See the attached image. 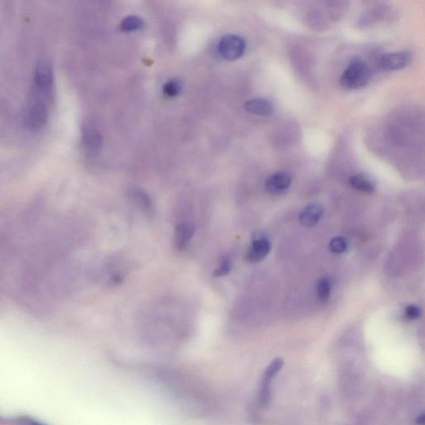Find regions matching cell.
Returning a JSON list of instances; mask_svg holds the SVG:
<instances>
[{"instance_id": "cell-21", "label": "cell", "mask_w": 425, "mask_h": 425, "mask_svg": "<svg viewBox=\"0 0 425 425\" xmlns=\"http://www.w3.org/2000/svg\"><path fill=\"white\" fill-rule=\"evenodd\" d=\"M415 423L417 425H424V415L421 414L418 417H417Z\"/></svg>"}, {"instance_id": "cell-13", "label": "cell", "mask_w": 425, "mask_h": 425, "mask_svg": "<svg viewBox=\"0 0 425 425\" xmlns=\"http://www.w3.org/2000/svg\"><path fill=\"white\" fill-rule=\"evenodd\" d=\"M350 184L356 191L367 193V194H371L375 191V184L367 176L363 175H356L351 177Z\"/></svg>"}, {"instance_id": "cell-10", "label": "cell", "mask_w": 425, "mask_h": 425, "mask_svg": "<svg viewBox=\"0 0 425 425\" xmlns=\"http://www.w3.org/2000/svg\"><path fill=\"white\" fill-rule=\"evenodd\" d=\"M324 215V208L320 204H312L303 208L299 220L303 226L313 227L320 221Z\"/></svg>"}, {"instance_id": "cell-11", "label": "cell", "mask_w": 425, "mask_h": 425, "mask_svg": "<svg viewBox=\"0 0 425 425\" xmlns=\"http://www.w3.org/2000/svg\"><path fill=\"white\" fill-rule=\"evenodd\" d=\"M195 227L192 224L184 223L176 227L175 245L177 249L182 250L186 247L195 234Z\"/></svg>"}, {"instance_id": "cell-15", "label": "cell", "mask_w": 425, "mask_h": 425, "mask_svg": "<svg viewBox=\"0 0 425 425\" xmlns=\"http://www.w3.org/2000/svg\"><path fill=\"white\" fill-rule=\"evenodd\" d=\"M317 293L320 301L326 302L328 300L330 294V282L328 278H322L318 281Z\"/></svg>"}, {"instance_id": "cell-4", "label": "cell", "mask_w": 425, "mask_h": 425, "mask_svg": "<svg viewBox=\"0 0 425 425\" xmlns=\"http://www.w3.org/2000/svg\"><path fill=\"white\" fill-rule=\"evenodd\" d=\"M284 361L281 357L275 358L271 363L267 365L265 373H263L260 389L258 391V401L263 407L269 405L271 401V383L276 377L278 372H280L283 367Z\"/></svg>"}, {"instance_id": "cell-22", "label": "cell", "mask_w": 425, "mask_h": 425, "mask_svg": "<svg viewBox=\"0 0 425 425\" xmlns=\"http://www.w3.org/2000/svg\"><path fill=\"white\" fill-rule=\"evenodd\" d=\"M23 425H46V424H43L42 423L37 422V421L30 420V421H27V422L25 423Z\"/></svg>"}, {"instance_id": "cell-16", "label": "cell", "mask_w": 425, "mask_h": 425, "mask_svg": "<svg viewBox=\"0 0 425 425\" xmlns=\"http://www.w3.org/2000/svg\"><path fill=\"white\" fill-rule=\"evenodd\" d=\"M162 90L165 96L174 97L179 95L181 90H182V85H181V82L179 80H171L165 82Z\"/></svg>"}, {"instance_id": "cell-3", "label": "cell", "mask_w": 425, "mask_h": 425, "mask_svg": "<svg viewBox=\"0 0 425 425\" xmlns=\"http://www.w3.org/2000/svg\"><path fill=\"white\" fill-rule=\"evenodd\" d=\"M48 102L32 96L25 113V123L32 131H38L45 127L49 119Z\"/></svg>"}, {"instance_id": "cell-6", "label": "cell", "mask_w": 425, "mask_h": 425, "mask_svg": "<svg viewBox=\"0 0 425 425\" xmlns=\"http://www.w3.org/2000/svg\"><path fill=\"white\" fill-rule=\"evenodd\" d=\"M411 55L406 52H393L383 55L380 60V68L385 71H397L411 64Z\"/></svg>"}, {"instance_id": "cell-1", "label": "cell", "mask_w": 425, "mask_h": 425, "mask_svg": "<svg viewBox=\"0 0 425 425\" xmlns=\"http://www.w3.org/2000/svg\"><path fill=\"white\" fill-rule=\"evenodd\" d=\"M33 96L51 104L54 96V74L48 62H39L35 70Z\"/></svg>"}, {"instance_id": "cell-9", "label": "cell", "mask_w": 425, "mask_h": 425, "mask_svg": "<svg viewBox=\"0 0 425 425\" xmlns=\"http://www.w3.org/2000/svg\"><path fill=\"white\" fill-rule=\"evenodd\" d=\"M245 109L252 115L259 117H269L275 111L274 106L269 100L265 98H254L245 102Z\"/></svg>"}, {"instance_id": "cell-19", "label": "cell", "mask_w": 425, "mask_h": 425, "mask_svg": "<svg viewBox=\"0 0 425 425\" xmlns=\"http://www.w3.org/2000/svg\"><path fill=\"white\" fill-rule=\"evenodd\" d=\"M231 269L232 262L230 260V259H224V260H223V262L220 263L218 269H215L214 275L215 277L218 278L226 276V275L230 273Z\"/></svg>"}, {"instance_id": "cell-5", "label": "cell", "mask_w": 425, "mask_h": 425, "mask_svg": "<svg viewBox=\"0 0 425 425\" xmlns=\"http://www.w3.org/2000/svg\"><path fill=\"white\" fill-rule=\"evenodd\" d=\"M246 43L241 37L234 34L223 36L219 42V53L226 60H237L245 52Z\"/></svg>"}, {"instance_id": "cell-12", "label": "cell", "mask_w": 425, "mask_h": 425, "mask_svg": "<svg viewBox=\"0 0 425 425\" xmlns=\"http://www.w3.org/2000/svg\"><path fill=\"white\" fill-rule=\"evenodd\" d=\"M82 141H84V147L86 151L90 153L95 152L97 148L100 147L101 138L95 130L90 127V125H85L84 132H82Z\"/></svg>"}, {"instance_id": "cell-17", "label": "cell", "mask_w": 425, "mask_h": 425, "mask_svg": "<svg viewBox=\"0 0 425 425\" xmlns=\"http://www.w3.org/2000/svg\"><path fill=\"white\" fill-rule=\"evenodd\" d=\"M134 196H135L136 202L139 204L141 210L151 212L153 210L152 204L147 195H145L143 192L136 191Z\"/></svg>"}, {"instance_id": "cell-18", "label": "cell", "mask_w": 425, "mask_h": 425, "mask_svg": "<svg viewBox=\"0 0 425 425\" xmlns=\"http://www.w3.org/2000/svg\"><path fill=\"white\" fill-rule=\"evenodd\" d=\"M345 239L341 237H336L332 239L330 243V250L335 254H342L346 250Z\"/></svg>"}, {"instance_id": "cell-7", "label": "cell", "mask_w": 425, "mask_h": 425, "mask_svg": "<svg viewBox=\"0 0 425 425\" xmlns=\"http://www.w3.org/2000/svg\"><path fill=\"white\" fill-rule=\"evenodd\" d=\"M291 184H292V177L289 173L277 172L267 178L265 189L270 194L278 195L287 191Z\"/></svg>"}, {"instance_id": "cell-20", "label": "cell", "mask_w": 425, "mask_h": 425, "mask_svg": "<svg viewBox=\"0 0 425 425\" xmlns=\"http://www.w3.org/2000/svg\"><path fill=\"white\" fill-rule=\"evenodd\" d=\"M405 315L411 320H416L421 316L420 309L415 305H409L405 309Z\"/></svg>"}, {"instance_id": "cell-2", "label": "cell", "mask_w": 425, "mask_h": 425, "mask_svg": "<svg viewBox=\"0 0 425 425\" xmlns=\"http://www.w3.org/2000/svg\"><path fill=\"white\" fill-rule=\"evenodd\" d=\"M371 80V72L367 64L361 60L351 62L341 77V85L345 89L356 90L364 88Z\"/></svg>"}, {"instance_id": "cell-8", "label": "cell", "mask_w": 425, "mask_h": 425, "mask_svg": "<svg viewBox=\"0 0 425 425\" xmlns=\"http://www.w3.org/2000/svg\"><path fill=\"white\" fill-rule=\"evenodd\" d=\"M270 243L265 237L254 240L249 251L246 254V259L250 263H258L265 259L270 251Z\"/></svg>"}, {"instance_id": "cell-14", "label": "cell", "mask_w": 425, "mask_h": 425, "mask_svg": "<svg viewBox=\"0 0 425 425\" xmlns=\"http://www.w3.org/2000/svg\"><path fill=\"white\" fill-rule=\"evenodd\" d=\"M121 29L125 32H133V31L141 30L144 27L143 19L136 16H128L125 18L121 23Z\"/></svg>"}]
</instances>
